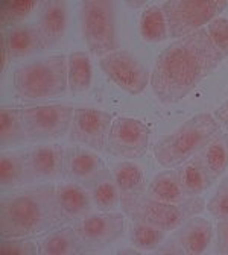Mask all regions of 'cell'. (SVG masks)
<instances>
[{
  "instance_id": "30",
  "label": "cell",
  "mask_w": 228,
  "mask_h": 255,
  "mask_svg": "<svg viewBox=\"0 0 228 255\" xmlns=\"http://www.w3.org/2000/svg\"><path fill=\"white\" fill-rule=\"evenodd\" d=\"M38 6V2L35 0H12V2H6L2 6V15H0V21H2V27H14L21 24L23 20H26L34 9Z\"/></svg>"
},
{
  "instance_id": "32",
  "label": "cell",
  "mask_w": 228,
  "mask_h": 255,
  "mask_svg": "<svg viewBox=\"0 0 228 255\" xmlns=\"http://www.w3.org/2000/svg\"><path fill=\"white\" fill-rule=\"evenodd\" d=\"M207 34L224 58H228V18L216 17L206 26Z\"/></svg>"
},
{
  "instance_id": "26",
  "label": "cell",
  "mask_w": 228,
  "mask_h": 255,
  "mask_svg": "<svg viewBox=\"0 0 228 255\" xmlns=\"http://www.w3.org/2000/svg\"><path fill=\"white\" fill-rule=\"evenodd\" d=\"M69 88L73 96L85 94L93 84V69L90 56L85 52H72L69 55Z\"/></svg>"
},
{
  "instance_id": "23",
  "label": "cell",
  "mask_w": 228,
  "mask_h": 255,
  "mask_svg": "<svg viewBox=\"0 0 228 255\" xmlns=\"http://www.w3.org/2000/svg\"><path fill=\"white\" fill-rule=\"evenodd\" d=\"M113 178L117 184L120 199L122 198H133L146 193V178L143 170L131 163V161H123L117 163L113 167Z\"/></svg>"
},
{
  "instance_id": "38",
  "label": "cell",
  "mask_w": 228,
  "mask_h": 255,
  "mask_svg": "<svg viewBox=\"0 0 228 255\" xmlns=\"http://www.w3.org/2000/svg\"><path fill=\"white\" fill-rule=\"evenodd\" d=\"M117 254H133V255H139L140 251L136 248V249H131V248H123V249H119Z\"/></svg>"
},
{
  "instance_id": "15",
  "label": "cell",
  "mask_w": 228,
  "mask_h": 255,
  "mask_svg": "<svg viewBox=\"0 0 228 255\" xmlns=\"http://www.w3.org/2000/svg\"><path fill=\"white\" fill-rule=\"evenodd\" d=\"M108 173L104 159L97 153L79 146H69L64 149V176L72 182L88 188Z\"/></svg>"
},
{
  "instance_id": "13",
  "label": "cell",
  "mask_w": 228,
  "mask_h": 255,
  "mask_svg": "<svg viewBox=\"0 0 228 255\" xmlns=\"http://www.w3.org/2000/svg\"><path fill=\"white\" fill-rule=\"evenodd\" d=\"M113 116L102 110L94 108H75L70 140L79 144H85L96 152L105 150L107 137L113 123Z\"/></svg>"
},
{
  "instance_id": "1",
  "label": "cell",
  "mask_w": 228,
  "mask_h": 255,
  "mask_svg": "<svg viewBox=\"0 0 228 255\" xmlns=\"http://www.w3.org/2000/svg\"><path fill=\"white\" fill-rule=\"evenodd\" d=\"M224 61L206 27L174 40L155 59L151 87L157 99L174 105L204 82Z\"/></svg>"
},
{
  "instance_id": "33",
  "label": "cell",
  "mask_w": 228,
  "mask_h": 255,
  "mask_svg": "<svg viewBox=\"0 0 228 255\" xmlns=\"http://www.w3.org/2000/svg\"><path fill=\"white\" fill-rule=\"evenodd\" d=\"M0 252L3 255H35L38 254V243L34 237L2 239Z\"/></svg>"
},
{
  "instance_id": "17",
  "label": "cell",
  "mask_w": 228,
  "mask_h": 255,
  "mask_svg": "<svg viewBox=\"0 0 228 255\" xmlns=\"http://www.w3.org/2000/svg\"><path fill=\"white\" fill-rule=\"evenodd\" d=\"M67 23H69V12H67V5L59 0H52V2H46L40 20L35 24L44 47H53L56 46L62 37L66 35L67 30Z\"/></svg>"
},
{
  "instance_id": "24",
  "label": "cell",
  "mask_w": 228,
  "mask_h": 255,
  "mask_svg": "<svg viewBox=\"0 0 228 255\" xmlns=\"http://www.w3.org/2000/svg\"><path fill=\"white\" fill-rule=\"evenodd\" d=\"M0 184L2 190H17L27 184L24 152H2L0 156Z\"/></svg>"
},
{
  "instance_id": "7",
  "label": "cell",
  "mask_w": 228,
  "mask_h": 255,
  "mask_svg": "<svg viewBox=\"0 0 228 255\" xmlns=\"http://www.w3.org/2000/svg\"><path fill=\"white\" fill-rule=\"evenodd\" d=\"M228 6L227 0H168L161 9L168 20L169 38L178 40L221 17Z\"/></svg>"
},
{
  "instance_id": "37",
  "label": "cell",
  "mask_w": 228,
  "mask_h": 255,
  "mask_svg": "<svg viewBox=\"0 0 228 255\" xmlns=\"http://www.w3.org/2000/svg\"><path fill=\"white\" fill-rule=\"evenodd\" d=\"M125 5L128 6V8H143V6H146L148 5V2H145V0H139V2H125Z\"/></svg>"
},
{
  "instance_id": "14",
  "label": "cell",
  "mask_w": 228,
  "mask_h": 255,
  "mask_svg": "<svg viewBox=\"0 0 228 255\" xmlns=\"http://www.w3.org/2000/svg\"><path fill=\"white\" fill-rule=\"evenodd\" d=\"M27 184L53 182L64 176V147L43 144L24 152Z\"/></svg>"
},
{
  "instance_id": "21",
  "label": "cell",
  "mask_w": 228,
  "mask_h": 255,
  "mask_svg": "<svg viewBox=\"0 0 228 255\" xmlns=\"http://www.w3.org/2000/svg\"><path fill=\"white\" fill-rule=\"evenodd\" d=\"M178 170H180L184 193L187 198L201 196L215 182V179L210 176V173L204 167L198 153L192 156L183 166H180Z\"/></svg>"
},
{
  "instance_id": "9",
  "label": "cell",
  "mask_w": 228,
  "mask_h": 255,
  "mask_svg": "<svg viewBox=\"0 0 228 255\" xmlns=\"http://www.w3.org/2000/svg\"><path fill=\"white\" fill-rule=\"evenodd\" d=\"M104 75L128 94H142L151 82V75L143 64L128 50H116L99 58Z\"/></svg>"
},
{
  "instance_id": "5",
  "label": "cell",
  "mask_w": 228,
  "mask_h": 255,
  "mask_svg": "<svg viewBox=\"0 0 228 255\" xmlns=\"http://www.w3.org/2000/svg\"><path fill=\"white\" fill-rule=\"evenodd\" d=\"M120 208L133 222H143L166 233H172L187 219L203 213L206 204L200 196L174 204L154 199L148 193H143L133 198H122Z\"/></svg>"
},
{
  "instance_id": "11",
  "label": "cell",
  "mask_w": 228,
  "mask_h": 255,
  "mask_svg": "<svg viewBox=\"0 0 228 255\" xmlns=\"http://www.w3.org/2000/svg\"><path fill=\"white\" fill-rule=\"evenodd\" d=\"M75 230L84 248L99 249L113 245L125 233V213H91L75 222Z\"/></svg>"
},
{
  "instance_id": "3",
  "label": "cell",
  "mask_w": 228,
  "mask_h": 255,
  "mask_svg": "<svg viewBox=\"0 0 228 255\" xmlns=\"http://www.w3.org/2000/svg\"><path fill=\"white\" fill-rule=\"evenodd\" d=\"M222 126L209 113L197 114L181 123L177 129L163 135L154 146L157 163L165 169H177L200 153L216 135Z\"/></svg>"
},
{
  "instance_id": "10",
  "label": "cell",
  "mask_w": 228,
  "mask_h": 255,
  "mask_svg": "<svg viewBox=\"0 0 228 255\" xmlns=\"http://www.w3.org/2000/svg\"><path fill=\"white\" fill-rule=\"evenodd\" d=\"M149 128L131 117H116L107 137L105 150L117 158L134 159L146 153L149 146Z\"/></svg>"
},
{
  "instance_id": "18",
  "label": "cell",
  "mask_w": 228,
  "mask_h": 255,
  "mask_svg": "<svg viewBox=\"0 0 228 255\" xmlns=\"http://www.w3.org/2000/svg\"><path fill=\"white\" fill-rule=\"evenodd\" d=\"M2 40L11 59H21L44 50L41 35L34 24H18L2 32Z\"/></svg>"
},
{
  "instance_id": "2",
  "label": "cell",
  "mask_w": 228,
  "mask_h": 255,
  "mask_svg": "<svg viewBox=\"0 0 228 255\" xmlns=\"http://www.w3.org/2000/svg\"><path fill=\"white\" fill-rule=\"evenodd\" d=\"M56 204V185L32 184L5 195L0 204L2 239L37 237L62 225Z\"/></svg>"
},
{
  "instance_id": "35",
  "label": "cell",
  "mask_w": 228,
  "mask_h": 255,
  "mask_svg": "<svg viewBox=\"0 0 228 255\" xmlns=\"http://www.w3.org/2000/svg\"><path fill=\"white\" fill-rule=\"evenodd\" d=\"M213 117L219 122V125L228 131V99L215 111Z\"/></svg>"
},
{
  "instance_id": "16",
  "label": "cell",
  "mask_w": 228,
  "mask_h": 255,
  "mask_svg": "<svg viewBox=\"0 0 228 255\" xmlns=\"http://www.w3.org/2000/svg\"><path fill=\"white\" fill-rule=\"evenodd\" d=\"M56 204L64 223L78 222L91 214L94 208L88 188L72 181L56 185Z\"/></svg>"
},
{
  "instance_id": "6",
  "label": "cell",
  "mask_w": 228,
  "mask_h": 255,
  "mask_svg": "<svg viewBox=\"0 0 228 255\" xmlns=\"http://www.w3.org/2000/svg\"><path fill=\"white\" fill-rule=\"evenodd\" d=\"M81 27L91 55L105 56L119 50V34L111 2L87 0L81 5Z\"/></svg>"
},
{
  "instance_id": "22",
  "label": "cell",
  "mask_w": 228,
  "mask_h": 255,
  "mask_svg": "<svg viewBox=\"0 0 228 255\" xmlns=\"http://www.w3.org/2000/svg\"><path fill=\"white\" fill-rule=\"evenodd\" d=\"M29 141L23 111L17 108H2L0 111V147L2 150L18 147Z\"/></svg>"
},
{
  "instance_id": "31",
  "label": "cell",
  "mask_w": 228,
  "mask_h": 255,
  "mask_svg": "<svg viewBox=\"0 0 228 255\" xmlns=\"http://www.w3.org/2000/svg\"><path fill=\"white\" fill-rule=\"evenodd\" d=\"M206 208L218 220L228 219V178H224L219 182L216 191L206 204Z\"/></svg>"
},
{
  "instance_id": "8",
  "label": "cell",
  "mask_w": 228,
  "mask_h": 255,
  "mask_svg": "<svg viewBox=\"0 0 228 255\" xmlns=\"http://www.w3.org/2000/svg\"><path fill=\"white\" fill-rule=\"evenodd\" d=\"M23 122L29 141L62 138L72 126L75 108L70 105H37L23 108Z\"/></svg>"
},
{
  "instance_id": "19",
  "label": "cell",
  "mask_w": 228,
  "mask_h": 255,
  "mask_svg": "<svg viewBox=\"0 0 228 255\" xmlns=\"http://www.w3.org/2000/svg\"><path fill=\"white\" fill-rule=\"evenodd\" d=\"M37 243L41 255H75L85 249L75 227L53 228L43 234Z\"/></svg>"
},
{
  "instance_id": "28",
  "label": "cell",
  "mask_w": 228,
  "mask_h": 255,
  "mask_svg": "<svg viewBox=\"0 0 228 255\" xmlns=\"http://www.w3.org/2000/svg\"><path fill=\"white\" fill-rule=\"evenodd\" d=\"M94 208L102 213L116 211L120 205V193L113 175H105L88 187Z\"/></svg>"
},
{
  "instance_id": "25",
  "label": "cell",
  "mask_w": 228,
  "mask_h": 255,
  "mask_svg": "<svg viewBox=\"0 0 228 255\" xmlns=\"http://www.w3.org/2000/svg\"><path fill=\"white\" fill-rule=\"evenodd\" d=\"M198 155L210 176L219 179L228 169V132L216 135Z\"/></svg>"
},
{
  "instance_id": "29",
  "label": "cell",
  "mask_w": 228,
  "mask_h": 255,
  "mask_svg": "<svg viewBox=\"0 0 228 255\" xmlns=\"http://www.w3.org/2000/svg\"><path fill=\"white\" fill-rule=\"evenodd\" d=\"M168 233L160 228H155L152 225L143 222H133V225L129 227L128 239L131 245L142 251H152L157 249L163 242L166 240Z\"/></svg>"
},
{
  "instance_id": "36",
  "label": "cell",
  "mask_w": 228,
  "mask_h": 255,
  "mask_svg": "<svg viewBox=\"0 0 228 255\" xmlns=\"http://www.w3.org/2000/svg\"><path fill=\"white\" fill-rule=\"evenodd\" d=\"M0 50H2V62H0V70L5 72V69L8 67V64L11 62V56L8 53V49H6L3 40H2V43H0Z\"/></svg>"
},
{
  "instance_id": "34",
  "label": "cell",
  "mask_w": 228,
  "mask_h": 255,
  "mask_svg": "<svg viewBox=\"0 0 228 255\" xmlns=\"http://www.w3.org/2000/svg\"><path fill=\"white\" fill-rule=\"evenodd\" d=\"M215 252L228 255V219L227 220H219V223L216 225Z\"/></svg>"
},
{
  "instance_id": "20",
  "label": "cell",
  "mask_w": 228,
  "mask_h": 255,
  "mask_svg": "<svg viewBox=\"0 0 228 255\" xmlns=\"http://www.w3.org/2000/svg\"><path fill=\"white\" fill-rule=\"evenodd\" d=\"M146 193L158 201L165 202H183L187 199L184 188L181 184V176L180 170L177 169H166L160 173H157L152 181L149 182Z\"/></svg>"
},
{
  "instance_id": "27",
  "label": "cell",
  "mask_w": 228,
  "mask_h": 255,
  "mask_svg": "<svg viewBox=\"0 0 228 255\" xmlns=\"http://www.w3.org/2000/svg\"><path fill=\"white\" fill-rule=\"evenodd\" d=\"M140 35L146 43H163L169 38V29H168V20L163 12L161 6L152 5L148 6L139 21Z\"/></svg>"
},
{
  "instance_id": "4",
  "label": "cell",
  "mask_w": 228,
  "mask_h": 255,
  "mask_svg": "<svg viewBox=\"0 0 228 255\" xmlns=\"http://www.w3.org/2000/svg\"><path fill=\"white\" fill-rule=\"evenodd\" d=\"M69 56L58 53L32 59L14 73V88L27 101H43L64 96L69 88Z\"/></svg>"
},
{
  "instance_id": "12",
  "label": "cell",
  "mask_w": 228,
  "mask_h": 255,
  "mask_svg": "<svg viewBox=\"0 0 228 255\" xmlns=\"http://www.w3.org/2000/svg\"><path fill=\"white\" fill-rule=\"evenodd\" d=\"M213 225L212 222L193 216L187 219L181 227H178L168 243L158 246L157 254H186V255H200L204 254L213 240Z\"/></svg>"
}]
</instances>
